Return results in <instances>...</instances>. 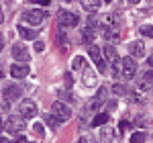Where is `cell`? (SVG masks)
Here are the masks:
<instances>
[{"mask_svg": "<svg viewBox=\"0 0 153 143\" xmlns=\"http://www.w3.org/2000/svg\"><path fill=\"white\" fill-rule=\"evenodd\" d=\"M2 129L8 133H14V135H23L25 131V117L23 115H12L8 117V121L2 125Z\"/></svg>", "mask_w": 153, "mask_h": 143, "instance_id": "6da1fadb", "label": "cell"}, {"mask_svg": "<svg viewBox=\"0 0 153 143\" xmlns=\"http://www.w3.org/2000/svg\"><path fill=\"white\" fill-rule=\"evenodd\" d=\"M78 23H80V16H78L76 12H71V10H59L57 25L61 27V29H71V27H76Z\"/></svg>", "mask_w": 153, "mask_h": 143, "instance_id": "7a4b0ae2", "label": "cell"}, {"mask_svg": "<svg viewBox=\"0 0 153 143\" xmlns=\"http://www.w3.org/2000/svg\"><path fill=\"white\" fill-rule=\"evenodd\" d=\"M88 55L92 57V61H94L96 68H98V72L104 74L106 72V61H104V57H102V49L96 47V45H90V47H88Z\"/></svg>", "mask_w": 153, "mask_h": 143, "instance_id": "3957f363", "label": "cell"}, {"mask_svg": "<svg viewBox=\"0 0 153 143\" xmlns=\"http://www.w3.org/2000/svg\"><path fill=\"white\" fill-rule=\"evenodd\" d=\"M120 74H123V78L131 80L137 74V61L133 60V57H123L120 60Z\"/></svg>", "mask_w": 153, "mask_h": 143, "instance_id": "277c9868", "label": "cell"}, {"mask_svg": "<svg viewBox=\"0 0 153 143\" xmlns=\"http://www.w3.org/2000/svg\"><path fill=\"white\" fill-rule=\"evenodd\" d=\"M19 112L23 115L25 119H33V117H37V104L35 100H23L21 102V107H19Z\"/></svg>", "mask_w": 153, "mask_h": 143, "instance_id": "5b68a950", "label": "cell"}, {"mask_svg": "<svg viewBox=\"0 0 153 143\" xmlns=\"http://www.w3.org/2000/svg\"><path fill=\"white\" fill-rule=\"evenodd\" d=\"M45 16H47V12H43V10H27L23 14V21H27L31 25H41L45 21Z\"/></svg>", "mask_w": 153, "mask_h": 143, "instance_id": "8992f818", "label": "cell"}, {"mask_svg": "<svg viewBox=\"0 0 153 143\" xmlns=\"http://www.w3.org/2000/svg\"><path fill=\"white\" fill-rule=\"evenodd\" d=\"M21 96H23V86H19V84H10L2 90L4 100H14V98H21Z\"/></svg>", "mask_w": 153, "mask_h": 143, "instance_id": "52a82bcc", "label": "cell"}, {"mask_svg": "<svg viewBox=\"0 0 153 143\" xmlns=\"http://www.w3.org/2000/svg\"><path fill=\"white\" fill-rule=\"evenodd\" d=\"M51 110H53V115L57 117V119H61V121H68L71 117V110L63 102H59V100H55L53 102V107H51Z\"/></svg>", "mask_w": 153, "mask_h": 143, "instance_id": "ba28073f", "label": "cell"}, {"mask_svg": "<svg viewBox=\"0 0 153 143\" xmlns=\"http://www.w3.org/2000/svg\"><path fill=\"white\" fill-rule=\"evenodd\" d=\"M10 53H12V57L16 61H21V63H27V61L31 60V55H29V51H27L25 45H14Z\"/></svg>", "mask_w": 153, "mask_h": 143, "instance_id": "9c48e42d", "label": "cell"}, {"mask_svg": "<svg viewBox=\"0 0 153 143\" xmlns=\"http://www.w3.org/2000/svg\"><path fill=\"white\" fill-rule=\"evenodd\" d=\"M10 76L12 78H16V80H23V78H27L29 76V66H25V63H14V66H10Z\"/></svg>", "mask_w": 153, "mask_h": 143, "instance_id": "30bf717a", "label": "cell"}, {"mask_svg": "<svg viewBox=\"0 0 153 143\" xmlns=\"http://www.w3.org/2000/svg\"><path fill=\"white\" fill-rule=\"evenodd\" d=\"M82 78H84V84H86L88 88H94L96 84H98L96 74H94V70H92V68H86V70H84V74H82Z\"/></svg>", "mask_w": 153, "mask_h": 143, "instance_id": "8fae6325", "label": "cell"}, {"mask_svg": "<svg viewBox=\"0 0 153 143\" xmlns=\"http://www.w3.org/2000/svg\"><path fill=\"white\" fill-rule=\"evenodd\" d=\"M104 55H106V60L110 61V66H114V68H117L118 63H120V61H118V53H117V49L112 47V45H104Z\"/></svg>", "mask_w": 153, "mask_h": 143, "instance_id": "7c38bea8", "label": "cell"}, {"mask_svg": "<svg viewBox=\"0 0 153 143\" xmlns=\"http://www.w3.org/2000/svg\"><path fill=\"white\" fill-rule=\"evenodd\" d=\"M82 6H84V10H88V12H96L102 6V0H82Z\"/></svg>", "mask_w": 153, "mask_h": 143, "instance_id": "4fadbf2b", "label": "cell"}, {"mask_svg": "<svg viewBox=\"0 0 153 143\" xmlns=\"http://www.w3.org/2000/svg\"><path fill=\"white\" fill-rule=\"evenodd\" d=\"M129 51H131V55H137V57H141L143 53H145V45H143L141 41H133L129 45Z\"/></svg>", "mask_w": 153, "mask_h": 143, "instance_id": "5bb4252c", "label": "cell"}, {"mask_svg": "<svg viewBox=\"0 0 153 143\" xmlns=\"http://www.w3.org/2000/svg\"><path fill=\"white\" fill-rule=\"evenodd\" d=\"M19 35L23 37V39H27V41H37V33L33 31V29H27V27H19Z\"/></svg>", "mask_w": 153, "mask_h": 143, "instance_id": "9a60e30c", "label": "cell"}, {"mask_svg": "<svg viewBox=\"0 0 153 143\" xmlns=\"http://www.w3.org/2000/svg\"><path fill=\"white\" fill-rule=\"evenodd\" d=\"M108 119H110V115H108V112H98L94 119H92V127H102V125L108 123Z\"/></svg>", "mask_w": 153, "mask_h": 143, "instance_id": "2e32d148", "label": "cell"}, {"mask_svg": "<svg viewBox=\"0 0 153 143\" xmlns=\"http://www.w3.org/2000/svg\"><path fill=\"white\" fill-rule=\"evenodd\" d=\"M151 82H153V72L149 70V72H147V74H145V76L141 78V82H139V88H141V90H147V88L151 86Z\"/></svg>", "mask_w": 153, "mask_h": 143, "instance_id": "e0dca14e", "label": "cell"}, {"mask_svg": "<svg viewBox=\"0 0 153 143\" xmlns=\"http://www.w3.org/2000/svg\"><path fill=\"white\" fill-rule=\"evenodd\" d=\"M102 139H104L106 143H117L118 141L117 131H112V129H104V131H102Z\"/></svg>", "mask_w": 153, "mask_h": 143, "instance_id": "ac0fdd59", "label": "cell"}, {"mask_svg": "<svg viewBox=\"0 0 153 143\" xmlns=\"http://www.w3.org/2000/svg\"><path fill=\"white\" fill-rule=\"evenodd\" d=\"M45 123H47L49 127H51V129L55 131V129H57L59 125H61V119H57L55 115H45Z\"/></svg>", "mask_w": 153, "mask_h": 143, "instance_id": "d6986e66", "label": "cell"}, {"mask_svg": "<svg viewBox=\"0 0 153 143\" xmlns=\"http://www.w3.org/2000/svg\"><path fill=\"white\" fill-rule=\"evenodd\" d=\"M82 41H84V43H90V45H92V41H94V31H92L90 27H86V29L82 31Z\"/></svg>", "mask_w": 153, "mask_h": 143, "instance_id": "ffe728a7", "label": "cell"}, {"mask_svg": "<svg viewBox=\"0 0 153 143\" xmlns=\"http://www.w3.org/2000/svg\"><path fill=\"white\" fill-rule=\"evenodd\" d=\"M84 68V57L82 55H76L74 61H71V70H82Z\"/></svg>", "mask_w": 153, "mask_h": 143, "instance_id": "44dd1931", "label": "cell"}, {"mask_svg": "<svg viewBox=\"0 0 153 143\" xmlns=\"http://www.w3.org/2000/svg\"><path fill=\"white\" fill-rule=\"evenodd\" d=\"M33 133H35L39 139H43V135H45V127H43L41 123H35V125H33Z\"/></svg>", "mask_w": 153, "mask_h": 143, "instance_id": "7402d4cb", "label": "cell"}, {"mask_svg": "<svg viewBox=\"0 0 153 143\" xmlns=\"http://www.w3.org/2000/svg\"><path fill=\"white\" fill-rule=\"evenodd\" d=\"M143 141H145V133L143 131H137L131 135V143H143Z\"/></svg>", "mask_w": 153, "mask_h": 143, "instance_id": "603a6c76", "label": "cell"}, {"mask_svg": "<svg viewBox=\"0 0 153 143\" xmlns=\"http://www.w3.org/2000/svg\"><path fill=\"white\" fill-rule=\"evenodd\" d=\"M141 33L145 37H153V25H143V27H141Z\"/></svg>", "mask_w": 153, "mask_h": 143, "instance_id": "cb8c5ba5", "label": "cell"}, {"mask_svg": "<svg viewBox=\"0 0 153 143\" xmlns=\"http://www.w3.org/2000/svg\"><path fill=\"white\" fill-rule=\"evenodd\" d=\"M57 96H61V98H63V100H68V102L74 100V98H71V92H68V90H57Z\"/></svg>", "mask_w": 153, "mask_h": 143, "instance_id": "d4e9b609", "label": "cell"}, {"mask_svg": "<svg viewBox=\"0 0 153 143\" xmlns=\"http://www.w3.org/2000/svg\"><path fill=\"white\" fill-rule=\"evenodd\" d=\"M112 92H114V94H125L127 90H125L123 84H114V86H112Z\"/></svg>", "mask_w": 153, "mask_h": 143, "instance_id": "484cf974", "label": "cell"}, {"mask_svg": "<svg viewBox=\"0 0 153 143\" xmlns=\"http://www.w3.org/2000/svg\"><path fill=\"white\" fill-rule=\"evenodd\" d=\"M35 49H37V53H41V51L45 49V43H43V41H35Z\"/></svg>", "mask_w": 153, "mask_h": 143, "instance_id": "4316f807", "label": "cell"}, {"mask_svg": "<svg viewBox=\"0 0 153 143\" xmlns=\"http://www.w3.org/2000/svg\"><path fill=\"white\" fill-rule=\"evenodd\" d=\"M59 43H61V47H63V49L68 47V43H65V35H63V33H59Z\"/></svg>", "mask_w": 153, "mask_h": 143, "instance_id": "83f0119b", "label": "cell"}, {"mask_svg": "<svg viewBox=\"0 0 153 143\" xmlns=\"http://www.w3.org/2000/svg\"><path fill=\"white\" fill-rule=\"evenodd\" d=\"M12 143H29V141H27V137H25V135H19V137H16Z\"/></svg>", "mask_w": 153, "mask_h": 143, "instance_id": "f1b7e54d", "label": "cell"}, {"mask_svg": "<svg viewBox=\"0 0 153 143\" xmlns=\"http://www.w3.org/2000/svg\"><path fill=\"white\" fill-rule=\"evenodd\" d=\"M29 2H37V4H41V6H47L51 0H29Z\"/></svg>", "mask_w": 153, "mask_h": 143, "instance_id": "f546056e", "label": "cell"}, {"mask_svg": "<svg viewBox=\"0 0 153 143\" xmlns=\"http://www.w3.org/2000/svg\"><path fill=\"white\" fill-rule=\"evenodd\" d=\"M2 112H4V115H6V112H8V102H6V100H4V98H2Z\"/></svg>", "mask_w": 153, "mask_h": 143, "instance_id": "4dcf8cb0", "label": "cell"}, {"mask_svg": "<svg viewBox=\"0 0 153 143\" xmlns=\"http://www.w3.org/2000/svg\"><path fill=\"white\" fill-rule=\"evenodd\" d=\"M118 129H129V123H127V121H123V123L118 125Z\"/></svg>", "mask_w": 153, "mask_h": 143, "instance_id": "1f68e13d", "label": "cell"}, {"mask_svg": "<svg viewBox=\"0 0 153 143\" xmlns=\"http://www.w3.org/2000/svg\"><path fill=\"white\" fill-rule=\"evenodd\" d=\"M76 143H88V139H86V137H80V139H78Z\"/></svg>", "mask_w": 153, "mask_h": 143, "instance_id": "d6a6232c", "label": "cell"}, {"mask_svg": "<svg viewBox=\"0 0 153 143\" xmlns=\"http://www.w3.org/2000/svg\"><path fill=\"white\" fill-rule=\"evenodd\" d=\"M147 63H149V66H151V68H153V55H151V57H149V60H147Z\"/></svg>", "mask_w": 153, "mask_h": 143, "instance_id": "836d02e7", "label": "cell"}, {"mask_svg": "<svg viewBox=\"0 0 153 143\" xmlns=\"http://www.w3.org/2000/svg\"><path fill=\"white\" fill-rule=\"evenodd\" d=\"M0 143H10V141H8L6 137H2V139H0Z\"/></svg>", "mask_w": 153, "mask_h": 143, "instance_id": "e575fe53", "label": "cell"}, {"mask_svg": "<svg viewBox=\"0 0 153 143\" xmlns=\"http://www.w3.org/2000/svg\"><path fill=\"white\" fill-rule=\"evenodd\" d=\"M131 4H139V2H141V0H129Z\"/></svg>", "mask_w": 153, "mask_h": 143, "instance_id": "d590c367", "label": "cell"}, {"mask_svg": "<svg viewBox=\"0 0 153 143\" xmlns=\"http://www.w3.org/2000/svg\"><path fill=\"white\" fill-rule=\"evenodd\" d=\"M104 2H110V0H104Z\"/></svg>", "mask_w": 153, "mask_h": 143, "instance_id": "8d00e7d4", "label": "cell"}, {"mask_svg": "<svg viewBox=\"0 0 153 143\" xmlns=\"http://www.w3.org/2000/svg\"><path fill=\"white\" fill-rule=\"evenodd\" d=\"M33 143H35V141H33Z\"/></svg>", "mask_w": 153, "mask_h": 143, "instance_id": "74e56055", "label": "cell"}]
</instances>
